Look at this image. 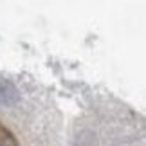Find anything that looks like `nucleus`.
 Wrapping results in <instances>:
<instances>
[{
    "instance_id": "nucleus-1",
    "label": "nucleus",
    "mask_w": 146,
    "mask_h": 146,
    "mask_svg": "<svg viewBox=\"0 0 146 146\" xmlns=\"http://www.w3.org/2000/svg\"><path fill=\"white\" fill-rule=\"evenodd\" d=\"M18 98H20L18 90H16V87L13 83L7 81V80L0 81V103L5 105V106H11V105L18 103Z\"/></svg>"
},
{
    "instance_id": "nucleus-2",
    "label": "nucleus",
    "mask_w": 146,
    "mask_h": 146,
    "mask_svg": "<svg viewBox=\"0 0 146 146\" xmlns=\"http://www.w3.org/2000/svg\"><path fill=\"white\" fill-rule=\"evenodd\" d=\"M0 146H18L15 135L2 125H0Z\"/></svg>"
}]
</instances>
